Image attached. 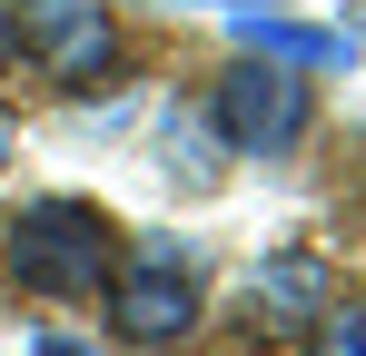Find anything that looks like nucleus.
Instances as JSON below:
<instances>
[{
	"label": "nucleus",
	"mask_w": 366,
	"mask_h": 356,
	"mask_svg": "<svg viewBox=\"0 0 366 356\" xmlns=\"http://www.w3.org/2000/svg\"><path fill=\"white\" fill-rule=\"evenodd\" d=\"M10 50H20V30H10V10H0V69H10Z\"/></svg>",
	"instance_id": "8"
},
{
	"label": "nucleus",
	"mask_w": 366,
	"mask_h": 356,
	"mask_svg": "<svg viewBox=\"0 0 366 356\" xmlns=\"http://www.w3.org/2000/svg\"><path fill=\"white\" fill-rule=\"evenodd\" d=\"M247 307H287V317H327V277H317L307 257H267V267H257V287H247Z\"/></svg>",
	"instance_id": "6"
},
{
	"label": "nucleus",
	"mask_w": 366,
	"mask_h": 356,
	"mask_svg": "<svg viewBox=\"0 0 366 356\" xmlns=\"http://www.w3.org/2000/svg\"><path fill=\"white\" fill-rule=\"evenodd\" d=\"M50 356H89V347H69V337H50Z\"/></svg>",
	"instance_id": "9"
},
{
	"label": "nucleus",
	"mask_w": 366,
	"mask_h": 356,
	"mask_svg": "<svg viewBox=\"0 0 366 356\" xmlns=\"http://www.w3.org/2000/svg\"><path fill=\"white\" fill-rule=\"evenodd\" d=\"M307 356H366V317H327V327H317V347Z\"/></svg>",
	"instance_id": "7"
},
{
	"label": "nucleus",
	"mask_w": 366,
	"mask_h": 356,
	"mask_svg": "<svg viewBox=\"0 0 366 356\" xmlns=\"http://www.w3.org/2000/svg\"><path fill=\"white\" fill-rule=\"evenodd\" d=\"M0 257L30 297H89L109 267H119V228L89 208V198H30L10 228H0Z\"/></svg>",
	"instance_id": "1"
},
{
	"label": "nucleus",
	"mask_w": 366,
	"mask_h": 356,
	"mask_svg": "<svg viewBox=\"0 0 366 356\" xmlns=\"http://www.w3.org/2000/svg\"><path fill=\"white\" fill-rule=\"evenodd\" d=\"M208 109H218V129H228L238 159H277V149L307 139V79L287 69V59H238Z\"/></svg>",
	"instance_id": "3"
},
{
	"label": "nucleus",
	"mask_w": 366,
	"mask_h": 356,
	"mask_svg": "<svg viewBox=\"0 0 366 356\" xmlns=\"http://www.w3.org/2000/svg\"><path fill=\"white\" fill-rule=\"evenodd\" d=\"M109 327H119L129 347H179L188 327H198V277H188V257L169 237L129 247V267L109 277Z\"/></svg>",
	"instance_id": "2"
},
{
	"label": "nucleus",
	"mask_w": 366,
	"mask_h": 356,
	"mask_svg": "<svg viewBox=\"0 0 366 356\" xmlns=\"http://www.w3.org/2000/svg\"><path fill=\"white\" fill-rule=\"evenodd\" d=\"M10 30L30 40V59H40L60 89H99V79H109V59H119V30H109V10H99V0H30Z\"/></svg>",
	"instance_id": "4"
},
{
	"label": "nucleus",
	"mask_w": 366,
	"mask_h": 356,
	"mask_svg": "<svg viewBox=\"0 0 366 356\" xmlns=\"http://www.w3.org/2000/svg\"><path fill=\"white\" fill-rule=\"evenodd\" d=\"M0 159H10V119H0Z\"/></svg>",
	"instance_id": "10"
},
{
	"label": "nucleus",
	"mask_w": 366,
	"mask_h": 356,
	"mask_svg": "<svg viewBox=\"0 0 366 356\" xmlns=\"http://www.w3.org/2000/svg\"><path fill=\"white\" fill-rule=\"evenodd\" d=\"M238 40L257 59H287V69H347L357 59L347 30H307V20H238Z\"/></svg>",
	"instance_id": "5"
}]
</instances>
